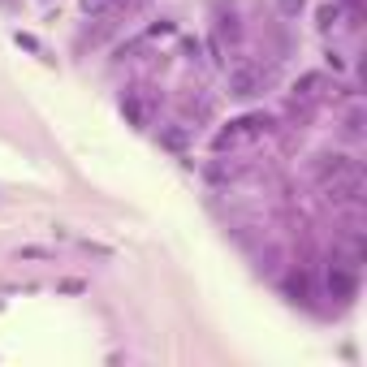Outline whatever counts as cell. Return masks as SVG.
I'll list each match as a JSON object with an SVG mask.
<instances>
[{"label":"cell","instance_id":"3","mask_svg":"<svg viewBox=\"0 0 367 367\" xmlns=\"http://www.w3.org/2000/svg\"><path fill=\"white\" fill-rule=\"evenodd\" d=\"M233 95H255V74H233Z\"/></svg>","mask_w":367,"mask_h":367},{"label":"cell","instance_id":"2","mask_svg":"<svg viewBox=\"0 0 367 367\" xmlns=\"http://www.w3.org/2000/svg\"><path fill=\"white\" fill-rule=\"evenodd\" d=\"M113 5H117V0H82V13L104 18V13H113Z\"/></svg>","mask_w":367,"mask_h":367},{"label":"cell","instance_id":"1","mask_svg":"<svg viewBox=\"0 0 367 367\" xmlns=\"http://www.w3.org/2000/svg\"><path fill=\"white\" fill-rule=\"evenodd\" d=\"M268 125H273L268 117H242V121H233L225 135L216 139V147H229V143H238V139H255V135H263Z\"/></svg>","mask_w":367,"mask_h":367}]
</instances>
